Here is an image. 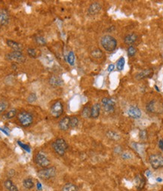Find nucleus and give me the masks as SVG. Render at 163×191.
<instances>
[{
    "instance_id": "35",
    "label": "nucleus",
    "mask_w": 163,
    "mask_h": 191,
    "mask_svg": "<svg viewBox=\"0 0 163 191\" xmlns=\"http://www.w3.org/2000/svg\"><path fill=\"white\" fill-rule=\"evenodd\" d=\"M7 107H8V103L7 102L4 101H0V114L6 110Z\"/></svg>"
},
{
    "instance_id": "28",
    "label": "nucleus",
    "mask_w": 163,
    "mask_h": 191,
    "mask_svg": "<svg viewBox=\"0 0 163 191\" xmlns=\"http://www.w3.org/2000/svg\"><path fill=\"white\" fill-rule=\"evenodd\" d=\"M17 115V110L15 109H12V110H9L8 113L4 116V118L5 119H11L14 118Z\"/></svg>"
},
{
    "instance_id": "33",
    "label": "nucleus",
    "mask_w": 163,
    "mask_h": 191,
    "mask_svg": "<svg viewBox=\"0 0 163 191\" xmlns=\"http://www.w3.org/2000/svg\"><path fill=\"white\" fill-rule=\"evenodd\" d=\"M147 131L146 130H140L139 131V138L142 141H145L147 139Z\"/></svg>"
},
{
    "instance_id": "3",
    "label": "nucleus",
    "mask_w": 163,
    "mask_h": 191,
    "mask_svg": "<svg viewBox=\"0 0 163 191\" xmlns=\"http://www.w3.org/2000/svg\"><path fill=\"white\" fill-rule=\"evenodd\" d=\"M18 119L23 127H29L33 122V116L27 111H21L18 114Z\"/></svg>"
},
{
    "instance_id": "32",
    "label": "nucleus",
    "mask_w": 163,
    "mask_h": 191,
    "mask_svg": "<svg viewBox=\"0 0 163 191\" xmlns=\"http://www.w3.org/2000/svg\"><path fill=\"white\" fill-rule=\"evenodd\" d=\"M35 41H36V42L37 44H39V45H44L46 44V40L44 38V37L42 36H36V38H35Z\"/></svg>"
},
{
    "instance_id": "5",
    "label": "nucleus",
    "mask_w": 163,
    "mask_h": 191,
    "mask_svg": "<svg viewBox=\"0 0 163 191\" xmlns=\"http://www.w3.org/2000/svg\"><path fill=\"white\" fill-rule=\"evenodd\" d=\"M149 162L152 168L156 170L163 168V157L159 154H151L149 157Z\"/></svg>"
},
{
    "instance_id": "14",
    "label": "nucleus",
    "mask_w": 163,
    "mask_h": 191,
    "mask_svg": "<svg viewBox=\"0 0 163 191\" xmlns=\"http://www.w3.org/2000/svg\"><path fill=\"white\" fill-rule=\"evenodd\" d=\"M70 117H69V116H65V117L61 119L60 121L58 123L59 129H60V130L64 131H67L70 128Z\"/></svg>"
},
{
    "instance_id": "42",
    "label": "nucleus",
    "mask_w": 163,
    "mask_h": 191,
    "mask_svg": "<svg viewBox=\"0 0 163 191\" xmlns=\"http://www.w3.org/2000/svg\"><path fill=\"white\" fill-rule=\"evenodd\" d=\"M150 170H147V173H146V175H147L148 176V177H149V176L150 175Z\"/></svg>"
},
{
    "instance_id": "21",
    "label": "nucleus",
    "mask_w": 163,
    "mask_h": 191,
    "mask_svg": "<svg viewBox=\"0 0 163 191\" xmlns=\"http://www.w3.org/2000/svg\"><path fill=\"white\" fill-rule=\"evenodd\" d=\"M4 185L5 188L8 191H18V187L13 183V181L11 179H7L6 181H5Z\"/></svg>"
},
{
    "instance_id": "15",
    "label": "nucleus",
    "mask_w": 163,
    "mask_h": 191,
    "mask_svg": "<svg viewBox=\"0 0 163 191\" xmlns=\"http://www.w3.org/2000/svg\"><path fill=\"white\" fill-rule=\"evenodd\" d=\"M153 70L152 69H147V70H144L142 71L139 72L138 73H137L135 75V78L138 80H140V79H144L145 78L147 77H150L152 75H153Z\"/></svg>"
},
{
    "instance_id": "18",
    "label": "nucleus",
    "mask_w": 163,
    "mask_h": 191,
    "mask_svg": "<svg viewBox=\"0 0 163 191\" xmlns=\"http://www.w3.org/2000/svg\"><path fill=\"white\" fill-rule=\"evenodd\" d=\"M6 42L8 47H10L11 49L14 50V51H22V50H23L22 45L18 43V42H14V41L11 40H8Z\"/></svg>"
},
{
    "instance_id": "20",
    "label": "nucleus",
    "mask_w": 163,
    "mask_h": 191,
    "mask_svg": "<svg viewBox=\"0 0 163 191\" xmlns=\"http://www.w3.org/2000/svg\"><path fill=\"white\" fill-rule=\"evenodd\" d=\"M106 136L107 137V138H109L111 141H117L121 139L120 135L116 132V131L113 130L107 131L106 133Z\"/></svg>"
},
{
    "instance_id": "9",
    "label": "nucleus",
    "mask_w": 163,
    "mask_h": 191,
    "mask_svg": "<svg viewBox=\"0 0 163 191\" xmlns=\"http://www.w3.org/2000/svg\"><path fill=\"white\" fill-rule=\"evenodd\" d=\"M101 104L105 112L109 113V114L113 112L115 107H116L115 101L110 98H103L101 101Z\"/></svg>"
},
{
    "instance_id": "29",
    "label": "nucleus",
    "mask_w": 163,
    "mask_h": 191,
    "mask_svg": "<svg viewBox=\"0 0 163 191\" xmlns=\"http://www.w3.org/2000/svg\"><path fill=\"white\" fill-rule=\"evenodd\" d=\"M78 124H79V119L76 116H72L70 117V128H74L77 127Z\"/></svg>"
},
{
    "instance_id": "43",
    "label": "nucleus",
    "mask_w": 163,
    "mask_h": 191,
    "mask_svg": "<svg viewBox=\"0 0 163 191\" xmlns=\"http://www.w3.org/2000/svg\"><path fill=\"white\" fill-rule=\"evenodd\" d=\"M157 181H162V178H157Z\"/></svg>"
},
{
    "instance_id": "8",
    "label": "nucleus",
    "mask_w": 163,
    "mask_h": 191,
    "mask_svg": "<svg viewBox=\"0 0 163 191\" xmlns=\"http://www.w3.org/2000/svg\"><path fill=\"white\" fill-rule=\"evenodd\" d=\"M50 112H51V116L55 118L60 117L64 113V106H63L61 101H57L55 103H53V105L51 107V110H50Z\"/></svg>"
},
{
    "instance_id": "37",
    "label": "nucleus",
    "mask_w": 163,
    "mask_h": 191,
    "mask_svg": "<svg viewBox=\"0 0 163 191\" xmlns=\"http://www.w3.org/2000/svg\"><path fill=\"white\" fill-rule=\"evenodd\" d=\"M122 157L124 159H131V153H122Z\"/></svg>"
},
{
    "instance_id": "7",
    "label": "nucleus",
    "mask_w": 163,
    "mask_h": 191,
    "mask_svg": "<svg viewBox=\"0 0 163 191\" xmlns=\"http://www.w3.org/2000/svg\"><path fill=\"white\" fill-rule=\"evenodd\" d=\"M35 162L39 166L42 167V168H47L50 166L51 162L49 159L46 157L45 154H44L42 152H39L36 155L35 157Z\"/></svg>"
},
{
    "instance_id": "24",
    "label": "nucleus",
    "mask_w": 163,
    "mask_h": 191,
    "mask_svg": "<svg viewBox=\"0 0 163 191\" xmlns=\"http://www.w3.org/2000/svg\"><path fill=\"white\" fill-rule=\"evenodd\" d=\"M125 59L123 57H120L117 61V62H116V69H117L118 71H122V70H124V67H125Z\"/></svg>"
},
{
    "instance_id": "11",
    "label": "nucleus",
    "mask_w": 163,
    "mask_h": 191,
    "mask_svg": "<svg viewBox=\"0 0 163 191\" xmlns=\"http://www.w3.org/2000/svg\"><path fill=\"white\" fill-rule=\"evenodd\" d=\"M141 114V110L137 106H131L128 110V115H129V117L134 119L140 118Z\"/></svg>"
},
{
    "instance_id": "12",
    "label": "nucleus",
    "mask_w": 163,
    "mask_h": 191,
    "mask_svg": "<svg viewBox=\"0 0 163 191\" xmlns=\"http://www.w3.org/2000/svg\"><path fill=\"white\" fill-rule=\"evenodd\" d=\"M102 6L100 3H94L92 4H91L88 7V14L91 16H94L97 14L98 13H100V12L101 11Z\"/></svg>"
},
{
    "instance_id": "6",
    "label": "nucleus",
    "mask_w": 163,
    "mask_h": 191,
    "mask_svg": "<svg viewBox=\"0 0 163 191\" xmlns=\"http://www.w3.org/2000/svg\"><path fill=\"white\" fill-rule=\"evenodd\" d=\"M5 57H6V59L8 61L14 63H24L26 61V57L21 51H14L12 52L7 54Z\"/></svg>"
},
{
    "instance_id": "22",
    "label": "nucleus",
    "mask_w": 163,
    "mask_h": 191,
    "mask_svg": "<svg viewBox=\"0 0 163 191\" xmlns=\"http://www.w3.org/2000/svg\"><path fill=\"white\" fill-rule=\"evenodd\" d=\"M147 110L150 113H156V101L155 100H152L147 104Z\"/></svg>"
},
{
    "instance_id": "38",
    "label": "nucleus",
    "mask_w": 163,
    "mask_h": 191,
    "mask_svg": "<svg viewBox=\"0 0 163 191\" xmlns=\"http://www.w3.org/2000/svg\"><path fill=\"white\" fill-rule=\"evenodd\" d=\"M18 144H19V145H20V146H21V147H23L24 149L26 150V151H27V152H29V151H30V150H29V146L26 145V144H22L21 143H20V141H18Z\"/></svg>"
},
{
    "instance_id": "10",
    "label": "nucleus",
    "mask_w": 163,
    "mask_h": 191,
    "mask_svg": "<svg viewBox=\"0 0 163 191\" xmlns=\"http://www.w3.org/2000/svg\"><path fill=\"white\" fill-rule=\"evenodd\" d=\"M134 183L137 190H141L145 187L147 181H146L145 178L144 176L140 174H138L134 177Z\"/></svg>"
},
{
    "instance_id": "16",
    "label": "nucleus",
    "mask_w": 163,
    "mask_h": 191,
    "mask_svg": "<svg viewBox=\"0 0 163 191\" xmlns=\"http://www.w3.org/2000/svg\"><path fill=\"white\" fill-rule=\"evenodd\" d=\"M138 35L135 34V33H130V34H128L125 36L124 38V42L125 44L129 45H132L133 44L135 43L138 40Z\"/></svg>"
},
{
    "instance_id": "31",
    "label": "nucleus",
    "mask_w": 163,
    "mask_h": 191,
    "mask_svg": "<svg viewBox=\"0 0 163 191\" xmlns=\"http://www.w3.org/2000/svg\"><path fill=\"white\" fill-rule=\"evenodd\" d=\"M67 62L69 63L71 66L74 65V62H75V55L73 51H70L67 56Z\"/></svg>"
},
{
    "instance_id": "41",
    "label": "nucleus",
    "mask_w": 163,
    "mask_h": 191,
    "mask_svg": "<svg viewBox=\"0 0 163 191\" xmlns=\"http://www.w3.org/2000/svg\"><path fill=\"white\" fill-rule=\"evenodd\" d=\"M114 69H115V65L114 64H110V65L108 66V68H107V70H108V72H112L113 70H114Z\"/></svg>"
},
{
    "instance_id": "34",
    "label": "nucleus",
    "mask_w": 163,
    "mask_h": 191,
    "mask_svg": "<svg viewBox=\"0 0 163 191\" xmlns=\"http://www.w3.org/2000/svg\"><path fill=\"white\" fill-rule=\"evenodd\" d=\"M37 97H36V93H30L29 94L28 98H27V101L29 102V103H32L33 102H35L36 101Z\"/></svg>"
},
{
    "instance_id": "2",
    "label": "nucleus",
    "mask_w": 163,
    "mask_h": 191,
    "mask_svg": "<svg viewBox=\"0 0 163 191\" xmlns=\"http://www.w3.org/2000/svg\"><path fill=\"white\" fill-rule=\"evenodd\" d=\"M53 150L57 155L64 156L68 149V144L64 139L57 138L52 144Z\"/></svg>"
},
{
    "instance_id": "27",
    "label": "nucleus",
    "mask_w": 163,
    "mask_h": 191,
    "mask_svg": "<svg viewBox=\"0 0 163 191\" xmlns=\"http://www.w3.org/2000/svg\"><path fill=\"white\" fill-rule=\"evenodd\" d=\"M82 116L86 119L91 118V108L89 107L86 106L83 108L82 111Z\"/></svg>"
},
{
    "instance_id": "39",
    "label": "nucleus",
    "mask_w": 163,
    "mask_h": 191,
    "mask_svg": "<svg viewBox=\"0 0 163 191\" xmlns=\"http://www.w3.org/2000/svg\"><path fill=\"white\" fill-rule=\"evenodd\" d=\"M14 175H15V171H14V169L9 170L8 172V178H12L13 176H14Z\"/></svg>"
},
{
    "instance_id": "25",
    "label": "nucleus",
    "mask_w": 163,
    "mask_h": 191,
    "mask_svg": "<svg viewBox=\"0 0 163 191\" xmlns=\"http://www.w3.org/2000/svg\"><path fill=\"white\" fill-rule=\"evenodd\" d=\"M23 185L26 189H32L34 187V182L32 178H26L23 181Z\"/></svg>"
},
{
    "instance_id": "13",
    "label": "nucleus",
    "mask_w": 163,
    "mask_h": 191,
    "mask_svg": "<svg viewBox=\"0 0 163 191\" xmlns=\"http://www.w3.org/2000/svg\"><path fill=\"white\" fill-rule=\"evenodd\" d=\"M10 16L8 11L5 9H0V26H6L9 23Z\"/></svg>"
},
{
    "instance_id": "36",
    "label": "nucleus",
    "mask_w": 163,
    "mask_h": 191,
    "mask_svg": "<svg viewBox=\"0 0 163 191\" xmlns=\"http://www.w3.org/2000/svg\"><path fill=\"white\" fill-rule=\"evenodd\" d=\"M27 53H28L29 56L32 57H36V52L35 51V49H27Z\"/></svg>"
},
{
    "instance_id": "40",
    "label": "nucleus",
    "mask_w": 163,
    "mask_h": 191,
    "mask_svg": "<svg viewBox=\"0 0 163 191\" xmlns=\"http://www.w3.org/2000/svg\"><path fill=\"white\" fill-rule=\"evenodd\" d=\"M158 145L159 149L161 150L163 152V139H161V140H159V141L158 143Z\"/></svg>"
},
{
    "instance_id": "30",
    "label": "nucleus",
    "mask_w": 163,
    "mask_h": 191,
    "mask_svg": "<svg viewBox=\"0 0 163 191\" xmlns=\"http://www.w3.org/2000/svg\"><path fill=\"white\" fill-rule=\"evenodd\" d=\"M127 51H128V55H129V57H134L137 53V49L134 46L130 45L129 48H128Z\"/></svg>"
},
{
    "instance_id": "19",
    "label": "nucleus",
    "mask_w": 163,
    "mask_h": 191,
    "mask_svg": "<svg viewBox=\"0 0 163 191\" xmlns=\"http://www.w3.org/2000/svg\"><path fill=\"white\" fill-rule=\"evenodd\" d=\"M49 82L51 86L58 87V86H62L64 82H63L62 79H61V78L58 77H55V76H53V77H51L49 79Z\"/></svg>"
},
{
    "instance_id": "4",
    "label": "nucleus",
    "mask_w": 163,
    "mask_h": 191,
    "mask_svg": "<svg viewBox=\"0 0 163 191\" xmlns=\"http://www.w3.org/2000/svg\"><path fill=\"white\" fill-rule=\"evenodd\" d=\"M57 173L56 168L54 166L47 167L44 168L43 169H41L38 172L39 178L42 180H49L55 177Z\"/></svg>"
},
{
    "instance_id": "1",
    "label": "nucleus",
    "mask_w": 163,
    "mask_h": 191,
    "mask_svg": "<svg viewBox=\"0 0 163 191\" xmlns=\"http://www.w3.org/2000/svg\"><path fill=\"white\" fill-rule=\"evenodd\" d=\"M101 44L104 50L108 52H112L117 46V41L110 35H105L101 38Z\"/></svg>"
},
{
    "instance_id": "23",
    "label": "nucleus",
    "mask_w": 163,
    "mask_h": 191,
    "mask_svg": "<svg viewBox=\"0 0 163 191\" xmlns=\"http://www.w3.org/2000/svg\"><path fill=\"white\" fill-rule=\"evenodd\" d=\"M62 191H78V187L72 183H66L62 187Z\"/></svg>"
},
{
    "instance_id": "26",
    "label": "nucleus",
    "mask_w": 163,
    "mask_h": 191,
    "mask_svg": "<svg viewBox=\"0 0 163 191\" xmlns=\"http://www.w3.org/2000/svg\"><path fill=\"white\" fill-rule=\"evenodd\" d=\"M91 55H92V56L94 58L100 59L103 57V51L100 49H96L92 51Z\"/></svg>"
},
{
    "instance_id": "17",
    "label": "nucleus",
    "mask_w": 163,
    "mask_h": 191,
    "mask_svg": "<svg viewBox=\"0 0 163 191\" xmlns=\"http://www.w3.org/2000/svg\"><path fill=\"white\" fill-rule=\"evenodd\" d=\"M101 113V104L100 103H94L91 108V118L97 119L99 117Z\"/></svg>"
}]
</instances>
